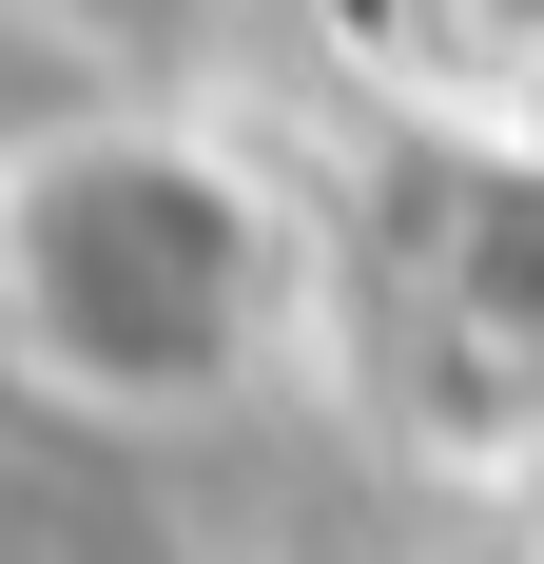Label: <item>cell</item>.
<instances>
[{"mask_svg": "<svg viewBox=\"0 0 544 564\" xmlns=\"http://www.w3.org/2000/svg\"><path fill=\"white\" fill-rule=\"evenodd\" d=\"M330 312V253L195 98H78L0 156V350L98 429H195L272 390Z\"/></svg>", "mask_w": 544, "mask_h": 564, "instance_id": "obj_1", "label": "cell"}]
</instances>
